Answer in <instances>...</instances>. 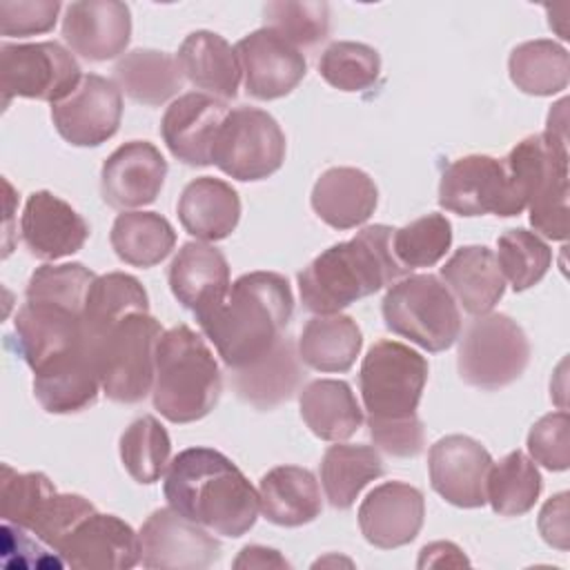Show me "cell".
Returning <instances> with one entry per match:
<instances>
[{
    "label": "cell",
    "instance_id": "48",
    "mask_svg": "<svg viewBox=\"0 0 570 570\" xmlns=\"http://www.w3.org/2000/svg\"><path fill=\"white\" fill-rule=\"evenodd\" d=\"M530 459L550 472H563L570 465V416L566 410L541 416L528 432Z\"/></svg>",
    "mask_w": 570,
    "mask_h": 570
},
{
    "label": "cell",
    "instance_id": "14",
    "mask_svg": "<svg viewBox=\"0 0 570 570\" xmlns=\"http://www.w3.org/2000/svg\"><path fill=\"white\" fill-rule=\"evenodd\" d=\"M122 91L109 78L85 73L80 85L51 105V120L62 140L73 147H98L120 127Z\"/></svg>",
    "mask_w": 570,
    "mask_h": 570
},
{
    "label": "cell",
    "instance_id": "42",
    "mask_svg": "<svg viewBox=\"0 0 570 570\" xmlns=\"http://www.w3.org/2000/svg\"><path fill=\"white\" fill-rule=\"evenodd\" d=\"M318 73L338 91H365L379 80L381 56L365 42L336 40L321 53Z\"/></svg>",
    "mask_w": 570,
    "mask_h": 570
},
{
    "label": "cell",
    "instance_id": "37",
    "mask_svg": "<svg viewBox=\"0 0 570 570\" xmlns=\"http://www.w3.org/2000/svg\"><path fill=\"white\" fill-rule=\"evenodd\" d=\"M109 243L122 263L145 269L163 263L171 254L176 232L158 212L129 209L116 216Z\"/></svg>",
    "mask_w": 570,
    "mask_h": 570
},
{
    "label": "cell",
    "instance_id": "9",
    "mask_svg": "<svg viewBox=\"0 0 570 570\" xmlns=\"http://www.w3.org/2000/svg\"><path fill=\"white\" fill-rule=\"evenodd\" d=\"M428 372V358L410 345L390 338L376 341L358 370V390L367 419H405L416 414Z\"/></svg>",
    "mask_w": 570,
    "mask_h": 570
},
{
    "label": "cell",
    "instance_id": "30",
    "mask_svg": "<svg viewBox=\"0 0 570 570\" xmlns=\"http://www.w3.org/2000/svg\"><path fill=\"white\" fill-rule=\"evenodd\" d=\"M441 278L454 301L472 316L492 312L505 292V278L497 256L485 245H465L456 249L441 267Z\"/></svg>",
    "mask_w": 570,
    "mask_h": 570
},
{
    "label": "cell",
    "instance_id": "47",
    "mask_svg": "<svg viewBox=\"0 0 570 570\" xmlns=\"http://www.w3.org/2000/svg\"><path fill=\"white\" fill-rule=\"evenodd\" d=\"M96 512V505L82 494H62L53 492L45 503L29 532H33L45 546L58 552V546L67 539V534L89 514Z\"/></svg>",
    "mask_w": 570,
    "mask_h": 570
},
{
    "label": "cell",
    "instance_id": "38",
    "mask_svg": "<svg viewBox=\"0 0 570 570\" xmlns=\"http://www.w3.org/2000/svg\"><path fill=\"white\" fill-rule=\"evenodd\" d=\"M508 73L523 94L554 96L563 91L570 80L568 49L548 38L521 42L510 51Z\"/></svg>",
    "mask_w": 570,
    "mask_h": 570
},
{
    "label": "cell",
    "instance_id": "13",
    "mask_svg": "<svg viewBox=\"0 0 570 570\" xmlns=\"http://www.w3.org/2000/svg\"><path fill=\"white\" fill-rule=\"evenodd\" d=\"M138 539L145 568L205 570L220 559V543L212 530L183 517L171 505L154 510Z\"/></svg>",
    "mask_w": 570,
    "mask_h": 570
},
{
    "label": "cell",
    "instance_id": "21",
    "mask_svg": "<svg viewBox=\"0 0 570 570\" xmlns=\"http://www.w3.org/2000/svg\"><path fill=\"white\" fill-rule=\"evenodd\" d=\"M62 38L73 53L105 62L125 53L131 40L129 4L118 0H80L65 7Z\"/></svg>",
    "mask_w": 570,
    "mask_h": 570
},
{
    "label": "cell",
    "instance_id": "45",
    "mask_svg": "<svg viewBox=\"0 0 570 570\" xmlns=\"http://www.w3.org/2000/svg\"><path fill=\"white\" fill-rule=\"evenodd\" d=\"M96 274L82 263L42 265L38 267L24 289L27 301H45L69 307L78 314L85 312V301Z\"/></svg>",
    "mask_w": 570,
    "mask_h": 570
},
{
    "label": "cell",
    "instance_id": "34",
    "mask_svg": "<svg viewBox=\"0 0 570 570\" xmlns=\"http://www.w3.org/2000/svg\"><path fill=\"white\" fill-rule=\"evenodd\" d=\"M183 71L178 60L158 49L127 51L114 67V82L138 105L158 107L183 89Z\"/></svg>",
    "mask_w": 570,
    "mask_h": 570
},
{
    "label": "cell",
    "instance_id": "50",
    "mask_svg": "<svg viewBox=\"0 0 570 570\" xmlns=\"http://www.w3.org/2000/svg\"><path fill=\"white\" fill-rule=\"evenodd\" d=\"M367 428L374 445L399 459H412L425 445V430L419 414L405 419H367Z\"/></svg>",
    "mask_w": 570,
    "mask_h": 570
},
{
    "label": "cell",
    "instance_id": "53",
    "mask_svg": "<svg viewBox=\"0 0 570 570\" xmlns=\"http://www.w3.org/2000/svg\"><path fill=\"white\" fill-rule=\"evenodd\" d=\"M461 566V563H468V559L463 557L461 548L450 543V541H436V543H430L421 550V557H419V568H425V566Z\"/></svg>",
    "mask_w": 570,
    "mask_h": 570
},
{
    "label": "cell",
    "instance_id": "16",
    "mask_svg": "<svg viewBox=\"0 0 570 570\" xmlns=\"http://www.w3.org/2000/svg\"><path fill=\"white\" fill-rule=\"evenodd\" d=\"M492 465L490 452L472 436H441L428 452L432 490L456 508L485 505V479Z\"/></svg>",
    "mask_w": 570,
    "mask_h": 570
},
{
    "label": "cell",
    "instance_id": "3",
    "mask_svg": "<svg viewBox=\"0 0 570 570\" xmlns=\"http://www.w3.org/2000/svg\"><path fill=\"white\" fill-rule=\"evenodd\" d=\"M392 236L390 225H367L354 238L323 249L298 272L303 307L314 314H338L407 276L392 252Z\"/></svg>",
    "mask_w": 570,
    "mask_h": 570
},
{
    "label": "cell",
    "instance_id": "35",
    "mask_svg": "<svg viewBox=\"0 0 570 570\" xmlns=\"http://www.w3.org/2000/svg\"><path fill=\"white\" fill-rule=\"evenodd\" d=\"M134 312H149V296L136 276L125 272H109L96 276L87 292L82 312L85 341L96 352L98 341L118 321Z\"/></svg>",
    "mask_w": 570,
    "mask_h": 570
},
{
    "label": "cell",
    "instance_id": "31",
    "mask_svg": "<svg viewBox=\"0 0 570 570\" xmlns=\"http://www.w3.org/2000/svg\"><path fill=\"white\" fill-rule=\"evenodd\" d=\"M263 517L281 528L312 523L321 510V488L316 476L301 465H276L258 483Z\"/></svg>",
    "mask_w": 570,
    "mask_h": 570
},
{
    "label": "cell",
    "instance_id": "52",
    "mask_svg": "<svg viewBox=\"0 0 570 570\" xmlns=\"http://www.w3.org/2000/svg\"><path fill=\"white\" fill-rule=\"evenodd\" d=\"M234 568H289V563L274 548L245 546L236 557Z\"/></svg>",
    "mask_w": 570,
    "mask_h": 570
},
{
    "label": "cell",
    "instance_id": "36",
    "mask_svg": "<svg viewBox=\"0 0 570 570\" xmlns=\"http://www.w3.org/2000/svg\"><path fill=\"white\" fill-rule=\"evenodd\" d=\"M385 465L376 448L336 443L321 459V483L325 499L336 510H347L358 499L361 490L383 476Z\"/></svg>",
    "mask_w": 570,
    "mask_h": 570
},
{
    "label": "cell",
    "instance_id": "2",
    "mask_svg": "<svg viewBox=\"0 0 570 570\" xmlns=\"http://www.w3.org/2000/svg\"><path fill=\"white\" fill-rule=\"evenodd\" d=\"M294 314V294L283 274L249 272L238 276L225 301L198 318L227 370L245 367L265 356L285 334Z\"/></svg>",
    "mask_w": 570,
    "mask_h": 570
},
{
    "label": "cell",
    "instance_id": "15",
    "mask_svg": "<svg viewBox=\"0 0 570 570\" xmlns=\"http://www.w3.org/2000/svg\"><path fill=\"white\" fill-rule=\"evenodd\" d=\"M234 49L245 91L256 100H276L292 94L307 73L303 51L267 27L243 36Z\"/></svg>",
    "mask_w": 570,
    "mask_h": 570
},
{
    "label": "cell",
    "instance_id": "11",
    "mask_svg": "<svg viewBox=\"0 0 570 570\" xmlns=\"http://www.w3.org/2000/svg\"><path fill=\"white\" fill-rule=\"evenodd\" d=\"M82 80L78 60L58 42H2L0 85L2 105L11 98L45 102L65 100Z\"/></svg>",
    "mask_w": 570,
    "mask_h": 570
},
{
    "label": "cell",
    "instance_id": "5",
    "mask_svg": "<svg viewBox=\"0 0 570 570\" xmlns=\"http://www.w3.org/2000/svg\"><path fill=\"white\" fill-rule=\"evenodd\" d=\"M503 160L517 207L530 212L534 232L568 238V136L543 131L519 140Z\"/></svg>",
    "mask_w": 570,
    "mask_h": 570
},
{
    "label": "cell",
    "instance_id": "7",
    "mask_svg": "<svg viewBox=\"0 0 570 570\" xmlns=\"http://www.w3.org/2000/svg\"><path fill=\"white\" fill-rule=\"evenodd\" d=\"M160 323L149 312L118 321L96 345L102 394L114 403H140L154 387Z\"/></svg>",
    "mask_w": 570,
    "mask_h": 570
},
{
    "label": "cell",
    "instance_id": "43",
    "mask_svg": "<svg viewBox=\"0 0 570 570\" xmlns=\"http://www.w3.org/2000/svg\"><path fill=\"white\" fill-rule=\"evenodd\" d=\"M452 245V223L443 214H425L412 223L394 229L392 252L396 261L410 272L416 267L436 265Z\"/></svg>",
    "mask_w": 570,
    "mask_h": 570
},
{
    "label": "cell",
    "instance_id": "28",
    "mask_svg": "<svg viewBox=\"0 0 570 570\" xmlns=\"http://www.w3.org/2000/svg\"><path fill=\"white\" fill-rule=\"evenodd\" d=\"M176 60L183 76L203 94L223 102L238 96L243 78L236 49L214 31H191L178 47Z\"/></svg>",
    "mask_w": 570,
    "mask_h": 570
},
{
    "label": "cell",
    "instance_id": "8",
    "mask_svg": "<svg viewBox=\"0 0 570 570\" xmlns=\"http://www.w3.org/2000/svg\"><path fill=\"white\" fill-rule=\"evenodd\" d=\"M456 341L459 376L485 392L514 383L530 363V341L523 327L501 312L474 316Z\"/></svg>",
    "mask_w": 570,
    "mask_h": 570
},
{
    "label": "cell",
    "instance_id": "4",
    "mask_svg": "<svg viewBox=\"0 0 570 570\" xmlns=\"http://www.w3.org/2000/svg\"><path fill=\"white\" fill-rule=\"evenodd\" d=\"M223 379L214 352L200 334L180 323L163 332L156 345L154 407L171 423L205 419L218 403Z\"/></svg>",
    "mask_w": 570,
    "mask_h": 570
},
{
    "label": "cell",
    "instance_id": "10",
    "mask_svg": "<svg viewBox=\"0 0 570 570\" xmlns=\"http://www.w3.org/2000/svg\"><path fill=\"white\" fill-rule=\"evenodd\" d=\"M285 151V134L272 114L258 107H236L216 134L212 163L229 178L254 183L276 174Z\"/></svg>",
    "mask_w": 570,
    "mask_h": 570
},
{
    "label": "cell",
    "instance_id": "51",
    "mask_svg": "<svg viewBox=\"0 0 570 570\" xmlns=\"http://www.w3.org/2000/svg\"><path fill=\"white\" fill-rule=\"evenodd\" d=\"M539 532L543 541L557 550H568L570 528H568V492L550 497L539 512Z\"/></svg>",
    "mask_w": 570,
    "mask_h": 570
},
{
    "label": "cell",
    "instance_id": "25",
    "mask_svg": "<svg viewBox=\"0 0 570 570\" xmlns=\"http://www.w3.org/2000/svg\"><path fill=\"white\" fill-rule=\"evenodd\" d=\"M100 390L96 352L87 341L33 372V396L49 414L82 412L98 401Z\"/></svg>",
    "mask_w": 570,
    "mask_h": 570
},
{
    "label": "cell",
    "instance_id": "39",
    "mask_svg": "<svg viewBox=\"0 0 570 570\" xmlns=\"http://www.w3.org/2000/svg\"><path fill=\"white\" fill-rule=\"evenodd\" d=\"M543 488V479L534 461L514 450L492 461L485 479V503L501 517H521L534 508Z\"/></svg>",
    "mask_w": 570,
    "mask_h": 570
},
{
    "label": "cell",
    "instance_id": "6",
    "mask_svg": "<svg viewBox=\"0 0 570 570\" xmlns=\"http://www.w3.org/2000/svg\"><path fill=\"white\" fill-rule=\"evenodd\" d=\"M381 314L390 332L428 352H443L461 336L459 303L434 274H407L392 283Z\"/></svg>",
    "mask_w": 570,
    "mask_h": 570
},
{
    "label": "cell",
    "instance_id": "41",
    "mask_svg": "<svg viewBox=\"0 0 570 570\" xmlns=\"http://www.w3.org/2000/svg\"><path fill=\"white\" fill-rule=\"evenodd\" d=\"M497 263L503 278L514 292L537 285L552 265V249L548 243L523 227L503 232L497 238Z\"/></svg>",
    "mask_w": 570,
    "mask_h": 570
},
{
    "label": "cell",
    "instance_id": "1",
    "mask_svg": "<svg viewBox=\"0 0 570 570\" xmlns=\"http://www.w3.org/2000/svg\"><path fill=\"white\" fill-rule=\"evenodd\" d=\"M167 503L214 534L243 537L258 519V492L240 468L214 448L178 452L165 472Z\"/></svg>",
    "mask_w": 570,
    "mask_h": 570
},
{
    "label": "cell",
    "instance_id": "46",
    "mask_svg": "<svg viewBox=\"0 0 570 570\" xmlns=\"http://www.w3.org/2000/svg\"><path fill=\"white\" fill-rule=\"evenodd\" d=\"M53 492L58 490L45 472H16L2 463L0 503L4 521L29 530Z\"/></svg>",
    "mask_w": 570,
    "mask_h": 570
},
{
    "label": "cell",
    "instance_id": "29",
    "mask_svg": "<svg viewBox=\"0 0 570 570\" xmlns=\"http://www.w3.org/2000/svg\"><path fill=\"white\" fill-rule=\"evenodd\" d=\"M176 212L187 234L203 243H216L238 227L240 198L229 183L198 176L185 185Z\"/></svg>",
    "mask_w": 570,
    "mask_h": 570
},
{
    "label": "cell",
    "instance_id": "24",
    "mask_svg": "<svg viewBox=\"0 0 570 570\" xmlns=\"http://www.w3.org/2000/svg\"><path fill=\"white\" fill-rule=\"evenodd\" d=\"M167 281L176 301L189 309L196 321L214 312L232 287L225 254L203 240H189L178 249L169 265Z\"/></svg>",
    "mask_w": 570,
    "mask_h": 570
},
{
    "label": "cell",
    "instance_id": "40",
    "mask_svg": "<svg viewBox=\"0 0 570 570\" xmlns=\"http://www.w3.org/2000/svg\"><path fill=\"white\" fill-rule=\"evenodd\" d=\"M118 448L120 461L136 483L151 485L167 472L171 439L156 416L145 414L131 421L120 434Z\"/></svg>",
    "mask_w": 570,
    "mask_h": 570
},
{
    "label": "cell",
    "instance_id": "18",
    "mask_svg": "<svg viewBox=\"0 0 570 570\" xmlns=\"http://www.w3.org/2000/svg\"><path fill=\"white\" fill-rule=\"evenodd\" d=\"M425 519L423 492L405 481H385L358 505V528L367 543L392 550L412 543Z\"/></svg>",
    "mask_w": 570,
    "mask_h": 570
},
{
    "label": "cell",
    "instance_id": "19",
    "mask_svg": "<svg viewBox=\"0 0 570 570\" xmlns=\"http://www.w3.org/2000/svg\"><path fill=\"white\" fill-rule=\"evenodd\" d=\"M58 554L76 570H127L140 563V539L120 517L96 510L67 534Z\"/></svg>",
    "mask_w": 570,
    "mask_h": 570
},
{
    "label": "cell",
    "instance_id": "44",
    "mask_svg": "<svg viewBox=\"0 0 570 570\" xmlns=\"http://www.w3.org/2000/svg\"><path fill=\"white\" fill-rule=\"evenodd\" d=\"M265 27L276 31L294 47H314L330 33V4L327 2H294L276 0L263 9Z\"/></svg>",
    "mask_w": 570,
    "mask_h": 570
},
{
    "label": "cell",
    "instance_id": "12",
    "mask_svg": "<svg viewBox=\"0 0 570 570\" xmlns=\"http://www.w3.org/2000/svg\"><path fill=\"white\" fill-rule=\"evenodd\" d=\"M439 205L459 216H519L503 160L470 154L452 160L439 183Z\"/></svg>",
    "mask_w": 570,
    "mask_h": 570
},
{
    "label": "cell",
    "instance_id": "33",
    "mask_svg": "<svg viewBox=\"0 0 570 570\" xmlns=\"http://www.w3.org/2000/svg\"><path fill=\"white\" fill-rule=\"evenodd\" d=\"M363 347V334L347 314L312 316L296 343L303 365L316 372H347Z\"/></svg>",
    "mask_w": 570,
    "mask_h": 570
},
{
    "label": "cell",
    "instance_id": "27",
    "mask_svg": "<svg viewBox=\"0 0 570 570\" xmlns=\"http://www.w3.org/2000/svg\"><path fill=\"white\" fill-rule=\"evenodd\" d=\"M314 214L334 229H354L370 220L379 189L370 174L356 167H330L312 187Z\"/></svg>",
    "mask_w": 570,
    "mask_h": 570
},
{
    "label": "cell",
    "instance_id": "26",
    "mask_svg": "<svg viewBox=\"0 0 570 570\" xmlns=\"http://www.w3.org/2000/svg\"><path fill=\"white\" fill-rule=\"evenodd\" d=\"M296 343L283 336L265 356L258 361L229 370V381L240 401L256 410H272L294 396L305 376Z\"/></svg>",
    "mask_w": 570,
    "mask_h": 570
},
{
    "label": "cell",
    "instance_id": "17",
    "mask_svg": "<svg viewBox=\"0 0 570 570\" xmlns=\"http://www.w3.org/2000/svg\"><path fill=\"white\" fill-rule=\"evenodd\" d=\"M167 178V160L149 140H129L114 149L100 169L102 200L120 212L151 205Z\"/></svg>",
    "mask_w": 570,
    "mask_h": 570
},
{
    "label": "cell",
    "instance_id": "49",
    "mask_svg": "<svg viewBox=\"0 0 570 570\" xmlns=\"http://www.w3.org/2000/svg\"><path fill=\"white\" fill-rule=\"evenodd\" d=\"M62 4L58 0H2L0 31L7 38H24L53 29Z\"/></svg>",
    "mask_w": 570,
    "mask_h": 570
},
{
    "label": "cell",
    "instance_id": "22",
    "mask_svg": "<svg viewBox=\"0 0 570 570\" xmlns=\"http://www.w3.org/2000/svg\"><path fill=\"white\" fill-rule=\"evenodd\" d=\"M16 352L36 372L85 343L82 314L45 301H27L13 318Z\"/></svg>",
    "mask_w": 570,
    "mask_h": 570
},
{
    "label": "cell",
    "instance_id": "23",
    "mask_svg": "<svg viewBox=\"0 0 570 570\" xmlns=\"http://www.w3.org/2000/svg\"><path fill=\"white\" fill-rule=\"evenodd\" d=\"M20 236L31 256L58 261L82 249L89 238V225L67 200L40 189L29 194L24 203Z\"/></svg>",
    "mask_w": 570,
    "mask_h": 570
},
{
    "label": "cell",
    "instance_id": "32",
    "mask_svg": "<svg viewBox=\"0 0 570 570\" xmlns=\"http://www.w3.org/2000/svg\"><path fill=\"white\" fill-rule=\"evenodd\" d=\"M301 419L323 441H347L363 425V410L347 381L316 379L298 394Z\"/></svg>",
    "mask_w": 570,
    "mask_h": 570
},
{
    "label": "cell",
    "instance_id": "20",
    "mask_svg": "<svg viewBox=\"0 0 570 570\" xmlns=\"http://www.w3.org/2000/svg\"><path fill=\"white\" fill-rule=\"evenodd\" d=\"M227 114V102L203 91H189L165 109L160 136L176 160L205 167L212 165V147Z\"/></svg>",
    "mask_w": 570,
    "mask_h": 570
}]
</instances>
